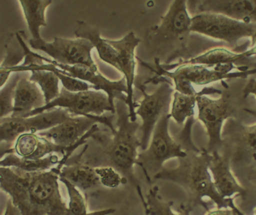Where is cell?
<instances>
[{
  "label": "cell",
  "instance_id": "obj_1",
  "mask_svg": "<svg viewBox=\"0 0 256 215\" xmlns=\"http://www.w3.org/2000/svg\"><path fill=\"white\" fill-rule=\"evenodd\" d=\"M61 167L48 171L26 172L11 167H0V186L23 215H47L67 210L60 189Z\"/></svg>",
  "mask_w": 256,
  "mask_h": 215
},
{
  "label": "cell",
  "instance_id": "obj_2",
  "mask_svg": "<svg viewBox=\"0 0 256 215\" xmlns=\"http://www.w3.org/2000/svg\"><path fill=\"white\" fill-rule=\"evenodd\" d=\"M115 109L118 116L116 130L108 137L100 134V130L94 135L92 138L102 144V153L100 158L86 163L94 167H113L137 189L140 186L134 168L137 165L138 148L142 147L140 138L138 136L140 125L132 121L128 106L124 101L116 99Z\"/></svg>",
  "mask_w": 256,
  "mask_h": 215
},
{
  "label": "cell",
  "instance_id": "obj_3",
  "mask_svg": "<svg viewBox=\"0 0 256 215\" xmlns=\"http://www.w3.org/2000/svg\"><path fill=\"white\" fill-rule=\"evenodd\" d=\"M187 152L186 156L178 159V166L173 168L164 167L156 174L154 180H167L180 185L194 203L204 205L203 198H209L215 203L217 208L229 207L230 198H224L218 193L210 171L211 153L206 149Z\"/></svg>",
  "mask_w": 256,
  "mask_h": 215
},
{
  "label": "cell",
  "instance_id": "obj_4",
  "mask_svg": "<svg viewBox=\"0 0 256 215\" xmlns=\"http://www.w3.org/2000/svg\"><path fill=\"white\" fill-rule=\"evenodd\" d=\"M156 69L146 63L144 66L151 69L160 77H167L172 79L174 88L176 91L190 96H196L200 91H196L194 86H204L217 81L230 78H246L256 74V68L248 69L247 66H235L234 64L206 66L203 65L178 63L174 65H162L160 59L156 58Z\"/></svg>",
  "mask_w": 256,
  "mask_h": 215
},
{
  "label": "cell",
  "instance_id": "obj_5",
  "mask_svg": "<svg viewBox=\"0 0 256 215\" xmlns=\"http://www.w3.org/2000/svg\"><path fill=\"white\" fill-rule=\"evenodd\" d=\"M192 18L188 0H174L158 25L148 33L150 44L156 49L170 51L166 63H170L186 48L191 32Z\"/></svg>",
  "mask_w": 256,
  "mask_h": 215
},
{
  "label": "cell",
  "instance_id": "obj_6",
  "mask_svg": "<svg viewBox=\"0 0 256 215\" xmlns=\"http://www.w3.org/2000/svg\"><path fill=\"white\" fill-rule=\"evenodd\" d=\"M169 112L163 114L154 129L148 147L139 153L137 165L140 166L149 183L170 159H180L187 156V150L181 143L174 139L169 132Z\"/></svg>",
  "mask_w": 256,
  "mask_h": 215
},
{
  "label": "cell",
  "instance_id": "obj_7",
  "mask_svg": "<svg viewBox=\"0 0 256 215\" xmlns=\"http://www.w3.org/2000/svg\"><path fill=\"white\" fill-rule=\"evenodd\" d=\"M191 32L222 41L233 48L246 38H250L252 44L256 42V24H247L212 12H199L192 16Z\"/></svg>",
  "mask_w": 256,
  "mask_h": 215
},
{
  "label": "cell",
  "instance_id": "obj_8",
  "mask_svg": "<svg viewBox=\"0 0 256 215\" xmlns=\"http://www.w3.org/2000/svg\"><path fill=\"white\" fill-rule=\"evenodd\" d=\"M58 108L67 110L72 115L85 117L102 116L106 112L116 113L115 107L110 103L108 96L102 90L90 89L82 91H70L62 87L60 94L56 99L46 104L42 108L30 113L26 117Z\"/></svg>",
  "mask_w": 256,
  "mask_h": 215
},
{
  "label": "cell",
  "instance_id": "obj_9",
  "mask_svg": "<svg viewBox=\"0 0 256 215\" xmlns=\"http://www.w3.org/2000/svg\"><path fill=\"white\" fill-rule=\"evenodd\" d=\"M151 81L161 83V85L152 93H148L144 84L140 86L143 98L138 103L136 115L142 119L140 130L142 150L148 147L157 123L163 114L169 112L174 88L164 78H154Z\"/></svg>",
  "mask_w": 256,
  "mask_h": 215
},
{
  "label": "cell",
  "instance_id": "obj_10",
  "mask_svg": "<svg viewBox=\"0 0 256 215\" xmlns=\"http://www.w3.org/2000/svg\"><path fill=\"white\" fill-rule=\"evenodd\" d=\"M197 118L204 126L208 137L206 150L216 151L223 143L222 127L228 119L234 114L229 95H222L218 99H211L205 94L197 97Z\"/></svg>",
  "mask_w": 256,
  "mask_h": 215
},
{
  "label": "cell",
  "instance_id": "obj_11",
  "mask_svg": "<svg viewBox=\"0 0 256 215\" xmlns=\"http://www.w3.org/2000/svg\"><path fill=\"white\" fill-rule=\"evenodd\" d=\"M28 43L32 49L46 53L58 63L98 67L92 57L94 46L86 39L56 37L52 42H46L43 39H31Z\"/></svg>",
  "mask_w": 256,
  "mask_h": 215
},
{
  "label": "cell",
  "instance_id": "obj_12",
  "mask_svg": "<svg viewBox=\"0 0 256 215\" xmlns=\"http://www.w3.org/2000/svg\"><path fill=\"white\" fill-rule=\"evenodd\" d=\"M76 116L62 108H54L28 117L12 116L1 117L0 132L1 143L10 144L16 141L18 137L26 132L38 133L48 130L60 123L71 120Z\"/></svg>",
  "mask_w": 256,
  "mask_h": 215
},
{
  "label": "cell",
  "instance_id": "obj_13",
  "mask_svg": "<svg viewBox=\"0 0 256 215\" xmlns=\"http://www.w3.org/2000/svg\"><path fill=\"white\" fill-rule=\"evenodd\" d=\"M113 120V116H76L71 120L60 123L38 134L58 145L71 147L77 144L86 135V132L97 123L104 125L108 127L110 132H114L116 126L114 125Z\"/></svg>",
  "mask_w": 256,
  "mask_h": 215
},
{
  "label": "cell",
  "instance_id": "obj_14",
  "mask_svg": "<svg viewBox=\"0 0 256 215\" xmlns=\"http://www.w3.org/2000/svg\"><path fill=\"white\" fill-rule=\"evenodd\" d=\"M110 45L118 51V71L124 75L127 85L126 104L130 111V119L137 120L136 110L138 102L134 100V84L136 81V50L140 42L134 32H130L122 39L112 40Z\"/></svg>",
  "mask_w": 256,
  "mask_h": 215
},
{
  "label": "cell",
  "instance_id": "obj_15",
  "mask_svg": "<svg viewBox=\"0 0 256 215\" xmlns=\"http://www.w3.org/2000/svg\"><path fill=\"white\" fill-rule=\"evenodd\" d=\"M78 148L77 144L71 147H62L38 133L26 132L19 135L14 147L2 152V156L7 153H14L20 157L41 159L54 153H60L65 157H71L74 150Z\"/></svg>",
  "mask_w": 256,
  "mask_h": 215
},
{
  "label": "cell",
  "instance_id": "obj_16",
  "mask_svg": "<svg viewBox=\"0 0 256 215\" xmlns=\"http://www.w3.org/2000/svg\"><path fill=\"white\" fill-rule=\"evenodd\" d=\"M209 169L216 189L224 198H232L234 195L245 194V189L234 175L228 156L218 153V150L211 153Z\"/></svg>",
  "mask_w": 256,
  "mask_h": 215
},
{
  "label": "cell",
  "instance_id": "obj_17",
  "mask_svg": "<svg viewBox=\"0 0 256 215\" xmlns=\"http://www.w3.org/2000/svg\"><path fill=\"white\" fill-rule=\"evenodd\" d=\"M199 12L221 14L247 24H256V0H204Z\"/></svg>",
  "mask_w": 256,
  "mask_h": 215
},
{
  "label": "cell",
  "instance_id": "obj_18",
  "mask_svg": "<svg viewBox=\"0 0 256 215\" xmlns=\"http://www.w3.org/2000/svg\"><path fill=\"white\" fill-rule=\"evenodd\" d=\"M46 105L44 94L38 84L30 78H20L14 90V110L11 116L26 117Z\"/></svg>",
  "mask_w": 256,
  "mask_h": 215
},
{
  "label": "cell",
  "instance_id": "obj_19",
  "mask_svg": "<svg viewBox=\"0 0 256 215\" xmlns=\"http://www.w3.org/2000/svg\"><path fill=\"white\" fill-rule=\"evenodd\" d=\"M88 148V145H85L80 154L77 155L73 160L68 159L60 173V177L66 179L76 187L83 191L94 189L101 184L95 167L82 161Z\"/></svg>",
  "mask_w": 256,
  "mask_h": 215
},
{
  "label": "cell",
  "instance_id": "obj_20",
  "mask_svg": "<svg viewBox=\"0 0 256 215\" xmlns=\"http://www.w3.org/2000/svg\"><path fill=\"white\" fill-rule=\"evenodd\" d=\"M74 34L77 38L90 41L96 49L100 58L118 70V51L110 45L108 39L102 37L98 29L84 21H78V27Z\"/></svg>",
  "mask_w": 256,
  "mask_h": 215
},
{
  "label": "cell",
  "instance_id": "obj_21",
  "mask_svg": "<svg viewBox=\"0 0 256 215\" xmlns=\"http://www.w3.org/2000/svg\"><path fill=\"white\" fill-rule=\"evenodd\" d=\"M221 90L214 87H206L200 90L196 96L184 94L174 90L172 96L170 109L169 111L170 118L178 125H184L186 121L194 119L196 108H197V97L200 94H221Z\"/></svg>",
  "mask_w": 256,
  "mask_h": 215
},
{
  "label": "cell",
  "instance_id": "obj_22",
  "mask_svg": "<svg viewBox=\"0 0 256 215\" xmlns=\"http://www.w3.org/2000/svg\"><path fill=\"white\" fill-rule=\"evenodd\" d=\"M59 156L54 153L41 159H28L14 153H7L1 157L0 167H11L26 172L48 171L60 162Z\"/></svg>",
  "mask_w": 256,
  "mask_h": 215
},
{
  "label": "cell",
  "instance_id": "obj_23",
  "mask_svg": "<svg viewBox=\"0 0 256 215\" xmlns=\"http://www.w3.org/2000/svg\"><path fill=\"white\" fill-rule=\"evenodd\" d=\"M32 39H42L40 29L47 27L46 10L53 0H18Z\"/></svg>",
  "mask_w": 256,
  "mask_h": 215
},
{
  "label": "cell",
  "instance_id": "obj_24",
  "mask_svg": "<svg viewBox=\"0 0 256 215\" xmlns=\"http://www.w3.org/2000/svg\"><path fill=\"white\" fill-rule=\"evenodd\" d=\"M143 204L144 210H148L150 215H191L192 207L190 206L182 205L179 211L173 210V201H166L160 193L158 186H154L148 191L146 198L144 196L142 188L137 189Z\"/></svg>",
  "mask_w": 256,
  "mask_h": 215
},
{
  "label": "cell",
  "instance_id": "obj_25",
  "mask_svg": "<svg viewBox=\"0 0 256 215\" xmlns=\"http://www.w3.org/2000/svg\"><path fill=\"white\" fill-rule=\"evenodd\" d=\"M242 52L238 53L224 48H216L209 50L200 55L196 56L181 63L203 65L206 66H220L224 64H235L246 60Z\"/></svg>",
  "mask_w": 256,
  "mask_h": 215
},
{
  "label": "cell",
  "instance_id": "obj_26",
  "mask_svg": "<svg viewBox=\"0 0 256 215\" xmlns=\"http://www.w3.org/2000/svg\"><path fill=\"white\" fill-rule=\"evenodd\" d=\"M30 72H31L30 79L38 84L44 94L46 104L54 100L60 96L61 81L55 72L46 69H32Z\"/></svg>",
  "mask_w": 256,
  "mask_h": 215
},
{
  "label": "cell",
  "instance_id": "obj_27",
  "mask_svg": "<svg viewBox=\"0 0 256 215\" xmlns=\"http://www.w3.org/2000/svg\"><path fill=\"white\" fill-rule=\"evenodd\" d=\"M228 128L234 130L232 135L240 145L250 152L252 157L256 160V123L252 125H242L230 123Z\"/></svg>",
  "mask_w": 256,
  "mask_h": 215
},
{
  "label": "cell",
  "instance_id": "obj_28",
  "mask_svg": "<svg viewBox=\"0 0 256 215\" xmlns=\"http://www.w3.org/2000/svg\"><path fill=\"white\" fill-rule=\"evenodd\" d=\"M60 180L65 185L68 192L70 198L68 204V215H90L86 199L80 189L66 179L60 177Z\"/></svg>",
  "mask_w": 256,
  "mask_h": 215
},
{
  "label": "cell",
  "instance_id": "obj_29",
  "mask_svg": "<svg viewBox=\"0 0 256 215\" xmlns=\"http://www.w3.org/2000/svg\"><path fill=\"white\" fill-rule=\"evenodd\" d=\"M20 77L17 75L13 79L1 87L0 90V103H1V117L11 116L14 110V90L18 81Z\"/></svg>",
  "mask_w": 256,
  "mask_h": 215
},
{
  "label": "cell",
  "instance_id": "obj_30",
  "mask_svg": "<svg viewBox=\"0 0 256 215\" xmlns=\"http://www.w3.org/2000/svg\"><path fill=\"white\" fill-rule=\"evenodd\" d=\"M95 168L100 177V183L106 187L114 189L128 182V180L113 167L98 166Z\"/></svg>",
  "mask_w": 256,
  "mask_h": 215
},
{
  "label": "cell",
  "instance_id": "obj_31",
  "mask_svg": "<svg viewBox=\"0 0 256 215\" xmlns=\"http://www.w3.org/2000/svg\"><path fill=\"white\" fill-rule=\"evenodd\" d=\"M242 94H244V99L248 96V95H254L256 97V79L250 78L248 80V83H247L246 85L244 90H242ZM245 111H246L248 114H251V115H252L253 117L256 118V109H245Z\"/></svg>",
  "mask_w": 256,
  "mask_h": 215
},
{
  "label": "cell",
  "instance_id": "obj_32",
  "mask_svg": "<svg viewBox=\"0 0 256 215\" xmlns=\"http://www.w3.org/2000/svg\"><path fill=\"white\" fill-rule=\"evenodd\" d=\"M4 215H23L20 209L12 201L11 198L8 200Z\"/></svg>",
  "mask_w": 256,
  "mask_h": 215
},
{
  "label": "cell",
  "instance_id": "obj_33",
  "mask_svg": "<svg viewBox=\"0 0 256 215\" xmlns=\"http://www.w3.org/2000/svg\"><path fill=\"white\" fill-rule=\"evenodd\" d=\"M205 215H236V213L230 207H226V208H216L215 210H208Z\"/></svg>",
  "mask_w": 256,
  "mask_h": 215
},
{
  "label": "cell",
  "instance_id": "obj_34",
  "mask_svg": "<svg viewBox=\"0 0 256 215\" xmlns=\"http://www.w3.org/2000/svg\"><path fill=\"white\" fill-rule=\"evenodd\" d=\"M242 54H244V57H245L246 58H248V57H254V56H256V42H254V43L252 44L251 48L246 50V51H244Z\"/></svg>",
  "mask_w": 256,
  "mask_h": 215
},
{
  "label": "cell",
  "instance_id": "obj_35",
  "mask_svg": "<svg viewBox=\"0 0 256 215\" xmlns=\"http://www.w3.org/2000/svg\"><path fill=\"white\" fill-rule=\"evenodd\" d=\"M200 0H188V7L190 12H193L196 10V8L198 7Z\"/></svg>",
  "mask_w": 256,
  "mask_h": 215
},
{
  "label": "cell",
  "instance_id": "obj_36",
  "mask_svg": "<svg viewBox=\"0 0 256 215\" xmlns=\"http://www.w3.org/2000/svg\"><path fill=\"white\" fill-rule=\"evenodd\" d=\"M229 207L233 209L236 215H244V213H242V212L236 207V205H235L233 201V198H230V201H229ZM254 213H256V209L254 210Z\"/></svg>",
  "mask_w": 256,
  "mask_h": 215
},
{
  "label": "cell",
  "instance_id": "obj_37",
  "mask_svg": "<svg viewBox=\"0 0 256 215\" xmlns=\"http://www.w3.org/2000/svg\"><path fill=\"white\" fill-rule=\"evenodd\" d=\"M47 215H68V210H56V211L50 212Z\"/></svg>",
  "mask_w": 256,
  "mask_h": 215
},
{
  "label": "cell",
  "instance_id": "obj_38",
  "mask_svg": "<svg viewBox=\"0 0 256 215\" xmlns=\"http://www.w3.org/2000/svg\"><path fill=\"white\" fill-rule=\"evenodd\" d=\"M144 213H145V215H150V213H148V210H144Z\"/></svg>",
  "mask_w": 256,
  "mask_h": 215
},
{
  "label": "cell",
  "instance_id": "obj_39",
  "mask_svg": "<svg viewBox=\"0 0 256 215\" xmlns=\"http://www.w3.org/2000/svg\"></svg>",
  "mask_w": 256,
  "mask_h": 215
}]
</instances>
